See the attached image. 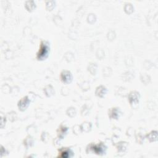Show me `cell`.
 Returning a JSON list of instances; mask_svg holds the SVG:
<instances>
[{
    "instance_id": "19",
    "label": "cell",
    "mask_w": 158,
    "mask_h": 158,
    "mask_svg": "<svg viewBox=\"0 0 158 158\" xmlns=\"http://www.w3.org/2000/svg\"><path fill=\"white\" fill-rule=\"evenodd\" d=\"M46 7L48 11H51L55 7V1H47L46 3Z\"/></svg>"
},
{
    "instance_id": "18",
    "label": "cell",
    "mask_w": 158,
    "mask_h": 158,
    "mask_svg": "<svg viewBox=\"0 0 158 158\" xmlns=\"http://www.w3.org/2000/svg\"><path fill=\"white\" fill-rule=\"evenodd\" d=\"M66 113L67 116H69L71 117H74L76 114V111H75V109L73 107H71V108H69L66 111Z\"/></svg>"
},
{
    "instance_id": "2",
    "label": "cell",
    "mask_w": 158,
    "mask_h": 158,
    "mask_svg": "<svg viewBox=\"0 0 158 158\" xmlns=\"http://www.w3.org/2000/svg\"><path fill=\"white\" fill-rule=\"evenodd\" d=\"M87 149H89V152H93L96 155H103L106 153V147L103 143H101L97 145L90 144L88 145Z\"/></svg>"
},
{
    "instance_id": "4",
    "label": "cell",
    "mask_w": 158,
    "mask_h": 158,
    "mask_svg": "<svg viewBox=\"0 0 158 158\" xmlns=\"http://www.w3.org/2000/svg\"><path fill=\"white\" fill-rule=\"evenodd\" d=\"M60 78L62 82L64 83H71L72 81V75L71 72L69 71H63L61 73Z\"/></svg>"
},
{
    "instance_id": "1",
    "label": "cell",
    "mask_w": 158,
    "mask_h": 158,
    "mask_svg": "<svg viewBox=\"0 0 158 158\" xmlns=\"http://www.w3.org/2000/svg\"><path fill=\"white\" fill-rule=\"evenodd\" d=\"M50 51V44L47 41H42L40 44L39 50L36 54V59L38 61L46 59Z\"/></svg>"
},
{
    "instance_id": "8",
    "label": "cell",
    "mask_w": 158,
    "mask_h": 158,
    "mask_svg": "<svg viewBox=\"0 0 158 158\" xmlns=\"http://www.w3.org/2000/svg\"><path fill=\"white\" fill-rule=\"evenodd\" d=\"M68 128L64 125H60L57 130V134L59 139H63L68 132Z\"/></svg>"
},
{
    "instance_id": "9",
    "label": "cell",
    "mask_w": 158,
    "mask_h": 158,
    "mask_svg": "<svg viewBox=\"0 0 158 158\" xmlns=\"http://www.w3.org/2000/svg\"><path fill=\"white\" fill-rule=\"evenodd\" d=\"M107 89L104 86L101 85L96 88L95 91V95L99 98H103L104 95L106 94Z\"/></svg>"
},
{
    "instance_id": "5",
    "label": "cell",
    "mask_w": 158,
    "mask_h": 158,
    "mask_svg": "<svg viewBox=\"0 0 158 158\" xmlns=\"http://www.w3.org/2000/svg\"><path fill=\"white\" fill-rule=\"evenodd\" d=\"M30 103V99L29 98V97L27 96H24V98H22L18 102L17 106L19 109L21 111H26L27 108L29 107Z\"/></svg>"
},
{
    "instance_id": "14",
    "label": "cell",
    "mask_w": 158,
    "mask_h": 158,
    "mask_svg": "<svg viewBox=\"0 0 158 158\" xmlns=\"http://www.w3.org/2000/svg\"><path fill=\"white\" fill-rule=\"evenodd\" d=\"M34 144V139L33 138L30 136H28L26 139L24 140V145L26 148H29L31 147Z\"/></svg>"
},
{
    "instance_id": "7",
    "label": "cell",
    "mask_w": 158,
    "mask_h": 158,
    "mask_svg": "<svg viewBox=\"0 0 158 158\" xmlns=\"http://www.w3.org/2000/svg\"><path fill=\"white\" fill-rule=\"evenodd\" d=\"M121 112L120 109L118 108H111L109 111V117L111 119H118L120 116Z\"/></svg>"
},
{
    "instance_id": "20",
    "label": "cell",
    "mask_w": 158,
    "mask_h": 158,
    "mask_svg": "<svg viewBox=\"0 0 158 158\" xmlns=\"http://www.w3.org/2000/svg\"><path fill=\"white\" fill-rule=\"evenodd\" d=\"M6 118L5 117H1V128H3L5 125H6Z\"/></svg>"
},
{
    "instance_id": "10",
    "label": "cell",
    "mask_w": 158,
    "mask_h": 158,
    "mask_svg": "<svg viewBox=\"0 0 158 158\" xmlns=\"http://www.w3.org/2000/svg\"><path fill=\"white\" fill-rule=\"evenodd\" d=\"M116 148L119 153H122L124 154V153L127 150L128 143L125 142V141H120V142L117 143Z\"/></svg>"
},
{
    "instance_id": "11",
    "label": "cell",
    "mask_w": 158,
    "mask_h": 158,
    "mask_svg": "<svg viewBox=\"0 0 158 158\" xmlns=\"http://www.w3.org/2000/svg\"><path fill=\"white\" fill-rule=\"evenodd\" d=\"M43 91L44 93V94L47 96V97H51V96L53 95L54 94V89L51 86V85H47L43 89Z\"/></svg>"
},
{
    "instance_id": "17",
    "label": "cell",
    "mask_w": 158,
    "mask_h": 158,
    "mask_svg": "<svg viewBox=\"0 0 158 158\" xmlns=\"http://www.w3.org/2000/svg\"><path fill=\"white\" fill-rule=\"evenodd\" d=\"M88 71L90 72L92 75H95L96 69H97V66L95 63H90V65L88 66Z\"/></svg>"
},
{
    "instance_id": "16",
    "label": "cell",
    "mask_w": 158,
    "mask_h": 158,
    "mask_svg": "<svg viewBox=\"0 0 158 158\" xmlns=\"http://www.w3.org/2000/svg\"><path fill=\"white\" fill-rule=\"evenodd\" d=\"M133 9H134V8H133L132 4H130V3L125 4V7H124V10H125V13H126L127 14H131L133 11Z\"/></svg>"
},
{
    "instance_id": "21",
    "label": "cell",
    "mask_w": 158,
    "mask_h": 158,
    "mask_svg": "<svg viewBox=\"0 0 158 158\" xmlns=\"http://www.w3.org/2000/svg\"><path fill=\"white\" fill-rule=\"evenodd\" d=\"M43 134H44V138H46V135H47V133H46V132H43ZM41 137L42 138V141H45V142H46V141L44 140V139L43 138V136H41Z\"/></svg>"
},
{
    "instance_id": "12",
    "label": "cell",
    "mask_w": 158,
    "mask_h": 158,
    "mask_svg": "<svg viewBox=\"0 0 158 158\" xmlns=\"http://www.w3.org/2000/svg\"><path fill=\"white\" fill-rule=\"evenodd\" d=\"M147 139L149 140L150 142H154L157 140V131H152L147 135Z\"/></svg>"
},
{
    "instance_id": "15",
    "label": "cell",
    "mask_w": 158,
    "mask_h": 158,
    "mask_svg": "<svg viewBox=\"0 0 158 158\" xmlns=\"http://www.w3.org/2000/svg\"><path fill=\"white\" fill-rule=\"evenodd\" d=\"M26 8L27 9L28 11L31 12L32 11H34V9H35L36 5L34 1H28L26 3Z\"/></svg>"
},
{
    "instance_id": "13",
    "label": "cell",
    "mask_w": 158,
    "mask_h": 158,
    "mask_svg": "<svg viewBox=\"0 0 158 158\" xmlns=\"http://www.w3.org/2000/svg\"><path fill=\"white\" fill-rule=\"evenodd\" d=\"M80 128L82 131L88 132L89 131H90V130L91 128V124L90 122H85L80 125Z\"/></svg>"
},
{
    "instance_id": "6",
    "label": "cell",
    "mask_w": 158,
    "mask_h": 158,
    "mask_svg": "<svg viewBox=\"0 0 158 158\" xmlns=\"http://www.w3.org/2000/svg\"><path fill=\"white\" fill-rule=\"evenodd\" d=\"M73 156L71 149L67 148H63L59 150V157L62 158H68Z\"/></svg>"
},
{
    "instance_id": "3",
    "label": "cell",
    "mask_w": 158,
    "mask_h": 158,
    "mask_svg": "<svg viewBox=\"0 0 158 158\" xmlns=\"http://www.w3.org/2000/svg\"><path fill=\"white\" fill-rule=\"evenodd\" d=\"M140 98L139 92L136 91H132L128 94V100L130 104L133 108H135L139 104Z\"/></svg>"
}]
</instances>
